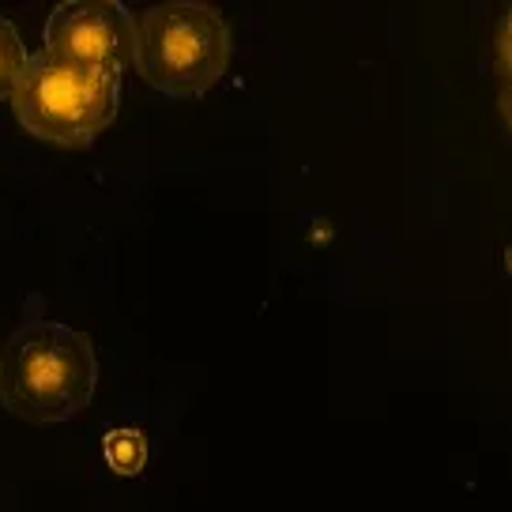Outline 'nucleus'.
Here are the masks:
<instances>
[{
    "mask_svg": "<svg viewBox=\"0 0 512 512\" xmlns=\"http://www.w3.org/2000/svg\"><path fill=\"white\" fill-rule=\"evenodd\" d=\"M95 388V347L72 324L31 317L0 347V403L31 426L76 418L91 407Z\"/></svg>",
    "mask_w": 512,
    "mask_h": 512,
    "instance_id": "obj_1",
    "label": "nucleus"
},
{
    "mask_svg": "<svg viewBox=\"0 0 512 512\" xmlns=\"http://www.w3.org/2000/svg\"><path fill=\"white\" fill-rule=\"evenodd\" d=\"M234 38L219 8L200 0H170L136 23V61L155 91L170 98H196L226 76Z\"/></svg>",
    "mask_w": 512,
    "mask_h": 512,
    "instance_id": "obj_2",
    "label": "nucleus"
},
{
    "mask_svg": "<svg viewBox=\"0 0 512 512\" xmlns=\"http://www.w3.org/2000/svg\"><path fill=\"white\" fill-rule=\"evenodd\" d=\"M121 106V80L95 68H76L34 53L16 91L12 110L19 125L46 144H91L102 128L113 125Z\"/></svg>",
    "mask_w": 512,
    "mask_h": 512,
    "instance_id": "obj_3",
    "label": "nucleus"
},
{
    "mask_svg": "<svg viewBox=\"0 0 512 512\" xmlns=\"http://www.w3.org/2000/svg\"><path fill=\"white\" fill-rule=\"evenodd\" d=\"M42 46L53 61L110 72L121 80L136 61V19L117 0H68L46 19Z\"/></svg>",
    "mask_w": 512,
    "mask_h": 512,
    "instance_id": "obj_4",
    "label": "nucleus"
},
{
    "mask_svg": "<svg viewBox=\"0 0 512 512\" xmlns=\"http://www.w3.org/2000/svg\"><path fill=\"white\" fill-rule=\"evenodd\" d=\"M102 452H106V464L117 471V475H140L147 464V437L132 426H121V430H110L106 441H102Z\"/></svg>",
    "mask_w": 512,
    "mask_h": 512,
    "instance_id": "obj_5",
    "label": "nucleus"
},
{
    "mask_svg": "<svg viewBox=\"0 0 512 512\" xmlns=\"http://www.w3.org/2000/svg\"><path fill=\"white\" fill-rule=\"evenodd\" d=\"M27 61H31V53H27V46H23L16 23L0 16V98H12V91H16V83H19V76H23Z\"/></svg>",
    "mask_w": 512,
    "mask_h": 512,
    "instance_id": "obj_6",
    "label": "nucleus"
}]
</instances>
